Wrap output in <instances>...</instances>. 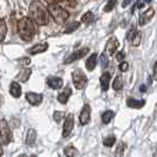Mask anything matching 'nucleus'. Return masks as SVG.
I'll list each match as a JSON object with an SVG mask.
<instances>
[{
    "label": "nucleus",
    "mask_w": 157,
    "mask_h": 157,
    "mask_svg": "<svg viewBox=\"0 0 157 157\" xmlns=\"http://www.w3.org/2000/svg\"><path fill=\"white\" fill-rule=\"evenodd\" d=\"M29 12H30V16H31L30 18L37 25L44 26L48 23V11L38 0H33L30 4Z\"/></svg>",
    "instance_id": "1"
},
{
    "label": "nucleus",
    "mask_w": 157,
    "mask_h": 157,
    "mask_svg": "<svg viewBox=\"0 0 157 157\" xmlns=\"http://www.w3.org/2000/svg\"><path fill=\"white\" fill-rule=\"evenodd\" d=\"M17 30H18L19 37L24 41H30L36 36V31H37L36 23L30 17H23L21 19H19V21L17 24Z\"/></svg>",
    "instance_id": "2"
},
{
    "label": "nucleus",
    "mask_w": 157,
    "mask_h": 157,
    "mask_svg": "<svg viewBox=\"0 0 157 157\" xmlns=\"http://www.w3.org/2000/svg\"><path fill=\"white\" fill-rule=\"evenodd\" d=\"M47 11H48V14L52 17V19L55 20L57 24H59V25H63L67 19H69V12L63 8L62 6H59L58 4H56V2H52V4H50L48 6H47Z\"/></svg>",
    "instance_id": "3"
},
{
    "label": "nucleus",
    "mask_w": 157,
    "mask_h": 157,
    "mask_svg": "<svg viewBox=\"0 0 157 157\" xmlns=\"http://www.w3.org/2000/svg\"><path fill=\"white\" fill-rule=\"evenodd\" d=\"M12 141V131L6 119H0V145H7Z\"/></svg>",
    "instance_id": "4"
},
{
    "label": "nucleus",
    "mask_w": 157,
    "mask_h": 157,
    "mask_svg": "<svg viewBox=\"0 0 157 157\" xmlns=\"http://www.w3.org/2000/svg\"><path fill=\"white\" fill-rule=\"evenodd\" d=\"M72 82H73V85L76 89L82 90L84 89L87 83V78L85 76V73L80 69H76V70L72 72Z\"/></svg>",
    "instance_id": "5"
},
{
    "label": "nucleus",
    "mask_w": 157,
    "mask_h": 157,
    "mask_svg": "<svg viewBox=\"0 0 157 157\" xmlns=\"http://www.w3.org/2000/svg\"><path fill=\"white\" fill-rule=\"evenodd\" d=\"M119 46V41L116 37H110V39L106 41L105 45V55L106 56H113L117 52V48Z\"/></svg>",
    "instance_id": "6"
},
{
    "label": "nucleus",
    "mask_w": 157,
    "mask_h": 157,
    "mask_svg": "<svg viewBox=\"0 0 157 157\" xmlns=\"http://www.w3.org/2000/svg\"><path fill=\"white\" fill-rule=\"evenodd\" d=\"M87 53H89V48H87V47H84V48L77 50L76 52H73L72 55H70L66 59H65V60H64V64L73 63V62H76V60H78V59H82L83 57H85Z\"/></svg>",
    "instance_id": "7"
},
{
    "label": "nucleus",
    "mask_w": 157,
    "mask_h": 157,
    "mask_svg": "<svg viewBox=\"0 0 157 157\" xmlns=\"http://www.w3.org/2000/svg\"><path fill=\"white\" fill-rule=\"evenodd\" d=\"M75 125V117L72 113H69L66 118H65V122H64L63 126V137H69L70 134L72 132V129Z\"/></svg>",
    "instance_id": "8"
},
{
    "label": "nucleus",
    "mask_w": 157,
    "mask_h": 157,
    "mask_svg": "<svg viewBox=\"0 0 157 157\" xmlns=\"http://www.w3.org/2000/svg\"><path fill=\"white\" fill-rule=\"evenodd\" d=\"M90 118H91V109H90L89 104H85L82 108L80 115H79V123L82 125H86L87 123L90 122Z\"/></svg>",
    "instance_id": "9"
},
{
    "label": "nucleus",
    "mask_w": 157,
    "mask_h": 157,
    "mask_svg": "<svg viewBox=\"0 0 157 157\" xmlns=\"http://www.w3.org/2000/svg\"><path fill=\"white\" fill-rule=\"evenodd\" d=\"M26 101L30 103L31 105H40L41 102H43V94H37V92H27L26 94Z\"/></svg>",
    "instance_id": "10"
},
{
    "label": "nucleus",
    "mask_w": 157,
    "mask_h": 157,
    "mask_svg": "<svg viewBox=\"0 0 157 157\" xmlns=\"http://www.w3.org/2000/svg\"><path fill=\"white\" fill-rule=\"evenodd\" d=\"M155 16V10L152 7H149L147 11H144L140 16V25L141 26H144L145 24H148L151 20V18Z\"/></svg>",
    "instance_id": "11"
},
{
    "label": "nucleus",
    "mask_w": 157,
    "mask_h": 157,
    "mask_svg": "<svg viewBox=\"0 0 157 157\" xmlns=\"http://www.w3.org/2000/svg\"><path fill=\"white\" fill-rule=\"evenodd\" d=\"M47 48H48V45H47L46 43H38V44H36V45H33L32 47H30V48L27 50V52H29L30 55L34 56V55H39V53L45 52Z\"/></svg>",
    "instance_id": "12"
},
{
    "label": "nucleus",
    "mask_w": 157,
    "mask_h": 157,
    "mask_svg": "<svg viewBox=\"0 0 157 157\" xmlns=\"http://www.w3.org/2000/svg\"><path fill=\"white\" fill-rule=\"evenodd\" d=\"M46 83L47 85L51 87V89H53V90H59V89H62V86H63V79L59 78V77H55V76L48 77L46 79Z\"/></svg>",
    "instance_id": "13"
},
{
    "label": "nucleus",
    "mask_w": 157,
    "mask_h": 157,
    "mask_svg": "<svg viewBox=\"0 0 157 157\" xmlns=\"http://www.w3.org/2000/svg\"><path fill=\"white\" fill-rule=\"evenodd\" d=\"M126 105L131 109H142L145 105V101L144 99H135V98H128L126 99Z\"/></svg>",
    "instance_id": "14"
},
{
    "label": "nucleus",
    "mask_w": 157,
    "mask_h": 157,
    "mask_svg": "<svg viewBox=\"0 0 157 157\" xmlns=\"http://www.w3.org/2000/svg\"><path fill=\"white\" fill-rule=\"evenodd\" d=\"M110 80H111V73L110 72H104L101 76V87L103 91H108V89L110 86Z\"/></svg>",
    "instance_id": "15"
},
{
    "label": "nucleus",
    "mask_w": 157,
    "mask_h": 157,
    "mask_svg": "<svg viewBox=\"0 0 157 157\" xmlns=\"http://www.w3.org/2000/svg\"><path fill=\"white\" fill-rule=\"evenodd\" d=\"M10 94L14 98H19L21 96V86L18 82H12L10 85Z\"/></svg>",
    "instance_id": "16"
},
{
    "label": "nucleus",
    "mask_w": 157,
    "mask_h": 157,
    "mask_svg": "<svg viewBox=\"0 0 157 157\" xmlns=\"http://www.w3.org/2000/svg\"><path fill=\"white\" fill-rule=\"evenodd\" d=\"M32 71L30 69H23L18 73V76L16 77V82H21V83H26L29 78L31 77Z\"/></svg>",
    "instance_id": "17"
},
{
    "label": "nucleus",
    "mask_w": 157,
    "mask_h": 157,
    "mask_svg": "<svg viewBox=\"0 0 157 157\" xmlns=\"http://www.w3.org/2000/svg\"><path fill=\"white\" fill-rule=\"evenodd\" d=\"M71 94H72V91H71L70 87L64 89L63 91L58 94V102L60 103V104H66L67 101H69V98H70Z\"/></svg>",
    "instance_id": "18"
},
{
    "label": "nucleus",
    "mask_w": 157,
    "mask_h": 157,
    "mask_svg": "<svg viewBox=\"0 0 157 157\" xmlns=\"http://www.w3.org/2000/svg\"><path fill=\"white\" fill-rule=\"evenodd\" d=\"M97 59H98V55H97V53H92V55L87 58L86 63H85V66H86L87 70L89 71L94 70L96 65H97V63H98V62H97Z\"/></svg>",
    "instance_id": "19"
},
{
    "label": "nucleus",
    "mask_w": 157,
    "mask_h": 157,
    "mask_svg": "<svg viewBox=\"0 0 157 157\" xmlns=\"http://www.w3.org/2000/svg\"><path fill=\"white\" fill-rule=\"evenodd\" d=\"M36 140H37V131H36L34 129L30 128V129L27 130L25 142H26V144H27V145H32V144H34Z\"/></svg>",
    "instance_id": "20"
},
{
    "label": "nucleus",
    "mask_w": 157,
    "mask_h": 157,
    "mask_svg": "<svg viewBox=\"0 0 157 157\" xmlns=\"http://www.w3.org/2000/svg\"><path fill=\"white\" fill-rule=\"evenodd\" d=\"M6 34H7V25H6V21L2 18H0V43L5 40Z\"/></svg>",
    "instance_id": "21"
},
{
    "label": "nucleus",
    "mask_w": 157,
    "mask_h": 157,
    "mask_svg": "<svg viewBox=\"0 0 157 157\" xmlns=\"http://www.w3.org/2000/svg\"><path fill=\"white\" fill-rule=\"evenodd\" d=\"M115 117V112L111 110H106L102 113V122L104 124H108L112 121V118Z\"/></svg>",
    "instance_id": "22"
},
{
    "label": "nucleus",
    "mask_w": 157,
    "mask_h": 157,
    "mask_svg": "<svg viewBox=\"0 0 157 157\" xmlns=\"http://www.w3.org/2000/svg\"><path fill=\"white\" fill-rule=\"evenodd\" d=\"M79 26H80V23H78V21H73V23H71L70 25L66 26V29L64 30V33H66V34L72 33V32H75L76 30H78Z\"/></svg>",
    "instance_id": "23"
},
{
    "label": "nucleus",
    "mask_w": 157,
    "mask_h": 157,
    "mask_svg": "<svg viewBox=\"0 0 157 157\" xmlns=\"http://www.w3.org/2000/svg\"><path fill=\"white\" fill-rule=\"evenodd\" d=\"M125 143L124 142H119L117 145V148H116V151H115V156L116 157H122L123 156V154H124V151H125Z\"/></svg>",
    "instance_id": "24"
},
{
    "label": "nucleus",
    "mask_w": 157,
    "mask_h": 157,
    "mask_svg": "<svg viewBox=\"0 0 157 157\" xmlns=\"http://www.w3.org/2000/svg\"><path fill=\"white\" fill-rule=\"evenodd\" d=\"M92 19H94V13H92L91 11H89V12H86L85 14L82 16V18H80V23L90 24L91 21H92Z\"/></svg>",
    "instance_id": "25"
},
{
    "label": "nucleus",
    "mask_w": 157,
    "mask_h": 157,
    "mask_svg": "<svg viewBox=\"0 0 157 157\" xmlns=\"http://www.w3.org/2000/svg\"><path fill=\"white\" fill-rule=\"evenodd\" d=\"M122 87H123V78L117 76L115 78V80L112 82V89L113 90H121Z\"/></svg>",
    "instance_id": "26"
},
{
    "label": "nucleus",
    "mask_w": 157,
    "mask_h": 157,
    "mask_svg": "<svg viewBox=\"0 0 157 157\" xmlns=\"http://www.w3.org/2000/svg\"><path fill=\"white\" fill-rule=\"evenodd\" d=\"M116 4H117V0H109V1L106 2V5L104 6V12H105V13L111 12V11L115 8Z\"/></svg>",
    "instance_id": "27"
},
{
    "label": "nucleus",
    "mask_w": 157,
    "mask_h": 157,
    "mask_svg": "<svg viewBox=\"0 0 157 157\" xmlns=\"http://www.w3.org/2000/svg\"><path fill=\"white\" fill-rule=\"evenodd\" d=\"M115 142H116V137H115L113 135H111V136H108V137L104 138L103 144H104L105 147H112V145L115 144Z\"/></svg>",
    "instance_id": "28"
},
{
    "label": "nucleus",
    "mask_w": 157,
    "mask_h": 157,
    "mask_svg": "<svg viewBox=\"0 0 157 157\" xmlns=\"http://www.w3.org/2000/svg\"><path fill=\"white\" fill-rule=\"evenodd\" d=\"M142 41V36H141V32H136L135 33V36L132 37V39H131V43H132V45L134 46H140V44H141Z\"/></svg>",
    "instance_id": "29"
},
{
    "label": "nucleus",
    "mask_w": 157,
    "mask_h": 157,
    "mask_svg": "<svg viewBox=\"0 0 157 157\" xmlns=\"http://www.w3.org/2000/svg\"><path fill=\"white\" fill-rule=\"evenodd\" d=\"M64 152H65V155L67 157H73L78 154V151L76 150V148H73V147H66L65 150H64Z\"/></svg>",
    "instance_id": "30"
},
{
    "label": "nucleus",
    "mask_w": 157,
    "mask_h": 157,
    "mask_svg": "<svg viewBox=\"0 0 157 157\" xmlns=\"http://www.w3.org/2000/svg\"><path fill=\"white\" fill-rule=\"evenodd\" d=\"M99 63H101V67H102V69H105V67L108 66V64H109V58H108V56L105 55V53H102V55L99 56Z\"/></svg>",
    "instance_id": "31"
},
{
    "label": "nucleus",
    "mask_w": 157,
    "mask_h": 157,
    "mask_svg": "<svg viewBox=\"0 0 157 157\" xmlns=\"http://www.w3.org/2000/svg\"><path fill=\"white\" fill-rule=\"evenodd\" d=\"M64 116H65V113H64L63 111H55L53 112V119L57 123H60L62 119L64 118Z\"/></svg>",
    "instance_id": "32"
},
{
    "label": "nucleus",
    "mask_w": 157,
    "mask_h": 157,
    "mask_svg": "<svg viewBox=\"0 0 157 157\" xmlns=\"http://www.w3.org/2000/svg\"><path fill=\"white\" fill-rule=\"evenodd\" d=\"M137 32V30H136V26H132L129 31H128V34H126V39L128 40H131L132 39V37L135 36V33Z\"/></svg>",
    "instance_id": "33"
},
{
    "label": "nucleus",
    "mask_w": 157,
    "mask_h": 157,
    "mask_svg": "<svg viewBox=\"0 0 157 157\" xmlns=\"http://www.w3.org/2000/svg\"><path fill=\"white\" fill-rule=\"evenodd\" d=\"M116 53H117L116 55V59H117L118 62H123L124 58H125V53L123 51H119V52H116Z\"/></svg>",
    "instance_id": "34"
},
{
    "label": "nucleus",
    "mask_w": 157,
    "mask_h": 157,
    "mask_svg": "<svg viewBox=\"0 0 157 157\" xmlns=\"http://www.w3.org/2000/svg\"><path fill=\"white\" fill-rule=\"evenodd\" d=\"M128 69H129V63H126V62H121L119 63V70L121 71L125 72Z\"/></svg>",
    "instance_id": "35"
},
{
    "label": "nucleus",
    "mask_w": 157,
    "mask_h": 157,
    "mask_svg": "<svg viewBox=\"0 0 157 157\" xmlns=\"http://www.w3.org/2000/svg\"><path fill=\"white\" fill-rule=\"evenodd\" d=\"M19 62H21V64H23V65H29V64L31 63V59H30L29 57H25V58L19 59Z\"/></svg>",
    "instance_id": "36"
},
{
    "label": "nucleus",
    "mask_w": 157,
    "mask_h": 157,
    "mask_svg": "<svg viewBox=\"0 0 157 157\" xmlns=\"http://www.w3.org/2000/svg\"><path fill=\"white\" fill-rule=\"evenodd\" d=\"M152 77L155 80H157V60L155 62V65H154V70H152Z\"/></svg>",
    "instance_id": "37"
},
{
    "label": "nucleus",
    "mask_w": 157,
    "mask_h": 157,
    "mask_svg": "<svg viewBox=\"0 0 157 157\" xmlns=\"http://www.w3.org/2000/svg\"><path fill=\"white\" fill-rule=\"evenodd\" d=\"M132 2V0H123V4H122V7H128L130 4Z\"/></svg>",
    "instance_id": "38"
},
{
    "label": "nucleus",
    "mask_w": 157,
    "mask_h": 157,
    "mask_svg": "<svg viewBox=\"0 0 157 157\" xmlns=\"http://www.w3.org/2000/svg\"><path fill=\"white\" fill-rule=\"evenodd\" d=\"M4 155V149H2V147L0 145V157Z\"/></svg>",
    "instance_id": "39"
},
{
    "label": "nucleus",
    "mask_w": 157,
    "mask_h": 157,
    "mask_svg": "<svg viewBox=\"0 0 157 157\" xmlns=\"http://www.w3.org/2000/svg\"><path fill=\"white\" fill-rule=\"evenodd\" d=\"M56 2H65V1H69V0H53Z\"/></svg>",
    "instance_id": "40"
},
{
    "label": "nucleus",
    "mask_w": 157,
    "mask_h": 157,
    "mask_svg": "<svg viewBox=\"0 0 157 157\" xmlns=\"http://www.w3.org/2000/svg\"><path fill=\"white\" fill-rule=\"evenodd\" d=\"M141 91L142 92H145V86L143 85V86H141Z\"/></svg>",
    "instance_id": "41"
},
{
    "label": "nucleus",
    "mask_w": 157,
    "mask_h": 157,
    "mask_svg": "<svg viewBox=\"0 0 157 157\" xmlns=\"http://www.w3.org/2000/svg\"><path fill=\"white\" fill-rule=\"evenodd\" d=\"M17 157H27L25 154H21V155H19V156H17Z\"/></svg>",
    "instance_id": "42"
},
{
    "label": "nucleus",
    "mask_w": 157,
    "mask_h": 157,
    "mask_svg": "<svg viewBox=\"0 0 157 157\" xmlns=\"http://www.w3.org/2000/svg\"><path fill=\"white\" fill-rule=\"evenodd\" d=\"M31 157H37V156H36V155H32V156Z\"/></svg>",
    "instance_id": "43"
},
{
    "label": "nucleus",
    "mask_w": 157,
    "mask_h": 157,
    "mask_svg": "<svg viewBox=\"0 0 157 157\" xmlns=\"http://www.w3.org/2000/svg\"><path fill=\"white\" fill-rule=\"evenodd\" d=\"M0 103H1V98H0Z\"/></svg>",
    "instance_id": "44"
},
{
    "label": "nucleus",
    "mask_w": 157,
    "mask_h": 157,
    "mask_svg": "<svg viewBox=\"0 0 157 157\" xmlns=\"http://www.w3.org/2000/svg\"><path fill=\"white\" fill-rule=\"evenodd\" d=\"M137 1H138V0H137Z\"/></svg>",
    "instance_id": "45"
}]
</instances>
